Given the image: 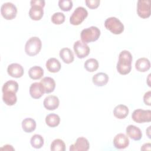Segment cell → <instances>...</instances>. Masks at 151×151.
Listing matches in <instances>:
<instances>
[{"label":"cell","instance_id":"cell-29","mask_svg":"<svg viewBox=\"0 0 151 151\" xmlns=\"http://www.w3.org/2000/svg\"><path fill=\"white\" fill-rule=\"evenodd\" d=\"M18 90V84L14 80H9L6 81L2 86V92L6 91H11L17 93Z\"/></svg>","mask_w":151,"mask_h":151},{"label":"cell","instance_id":"cell-16","mask_svg":"<svg viewBox=\"0 0 151 151\" xmlns=\"http://www.w3.org/2000/svg\"><path fill=\"white\" fill-rule=\"evenodd\" d=\"M29 11V16L32 19L35 21L40 20L42 18L44 15L43 7L41 6L32 5Z\"/></svg>","mask_w":151,"mask_h":151},{"label":"cell","instance_id":"cell-32","mask_svg":"<svg viewBox=\"0 0 151 151\" xmlns=\"http://www.w3.org/2000/svg\"><path fill=\"white\" fill-rule=\"evenodd\" d=\"M73 5V1L71 0H60L58 1V6L63 11H69Z\"/></svg>","mask_w":151,"mask_h":151},{"label":"cell","instance_id":"cell-3","mask_svg":"<svg viewBox=\"0 0 151 151\" xmlns=\"http://www.w3.org/2000/svg\"><path fill=\"white\" fill-rule=\"evenodd\" d=\"M42 42L41 40L37 37L30 38L25 45V51L29 56H34L39 53L41 49Z\"/></svg>","mask_w":151,"mask_h":151},{"label":"cell","instance_id":"cell-9","mask_svg":"<svg viewBox=\"0 0 151 151\" xmlns=\"http://www.w3.org/2000/svg\"><path fill=\"white\" fill-rule=\"evenodd\" d=\"M137 12L142 18H149L150 15V4L149 0H139L137 4Z\"/></svg>","mask_w":151,"mask_h":151},{"label":"cell","instance_id":"cell-25","mask_svg":"<svg viewBox=\"0 0 151 151\" xmlns=\"http://www.w3.org/2000/svg\"><path fill=\"white\" fill-rule=\"evenodd\" d=\"M29 77L33 80H38L41 78L44 75L43 69L37 65L31 67L28 71Z\"/></svg>","mask_w":151,"mask_h":151},{"label":"cell","instance_id":"cell-19","mask_svg":"<svg viewBox=\"0 0 151 151\" xmlns=\"http://www.w3.org/2000/svg\"><path fill=\"white\" fill-rule=\"evenodd\" d=\"M129 112L128 107L124 104H119L116 106L113 110L114 117L119 119H123L127 117Z\"/></svg>","mask_w":151,"mask_h":151},{"label":"cell","instance_id":"cell-34","mask_svg":"<svg viewBox=\"0 0 151 151\" xmlns=\"http://www.w3.org/2000/svg\"><path fill=\"white\" fill-rule=\"evenodd\" d=\"M150 96H151V91H148L147 92L145 93L143 96V101L145 104L147 106H151V101H150Z\"/></svg>","mask_w":151,"mask_h":151},{"label":"cell","instance_id":"cell-31","mask_svg":"<svg viewBox=\"0 0 151 151\" xmlns=\"http://www.w3.org/2000/svg\"><path fill=\"white\" fill-rule=\"evenodd\" d=\"M65 21V15L62 12H55L51 17V21L56 25L63 24Z\"/></svg>","mask_w":151,"mask_h":151},{"label":"cell","instance_id":"cell-5","mask_svg":"<svg viewBox=\"0 0 151 151\" xmlns=\"http://www.w3.org/2000/svg\"><path fill=\"white\" fill-rule=\"evenodd\" d=\"M88 12L83 6L77 7L73 12L70 18V22L73 25H80L87 17Z\"/></svg>","mask_w":151,"mask_h":151},{"label":"cell","instance_id":"cell-11","mask_svg":"<svg viewBox=\"0 0 151 151\" xmlns=\"http://www.w3.org/2000/svg\"><path fill=\"white\" fill-rule=\"evenodd\" d=\"M113 145L116 149H123L129 146V139L124 134L119 133L114 137Z\"/></svg>","mask_w":151,"mask_h":151},{"label":"cell","instance_id":"cell-35","mask_svg":"<svg viewBox=\"0 0 151 151\" xmlns=\"http://www.w3.org/2000/svg\"><path fill=\"white\" fill-rule=\"evenodd\" d=\"M31 5H37L39 6H41L43 8L45 6V1L44 0H32L30 1Z\"/></svg>","mask_w":151,"mask_h":151},{"label":"cell","instance_id":"cell-20","mask_svg":"<svg viewBox=\"0 0 151 151\" xmlns=\"http://www.w3.org/2000/svg\"><path fill=\"white\" fill-rule=\"evenodd\" d=\"M47 69L51 73H57L61 69V64L55 58H50L46 62Z\"/></svg>","mask_w":151,"mask_h":151},{"label":"cell","instance_id":"cell-36","mask_svg":"<svg viewBox=\"0 0 151 151\" xmlns=\"http://www.w3.org/2000/svg\"><path fill=\"white\" fill-rule=\"evenodd\" d=\"M150 146H151V144L150 143H145V144L143 145V146H142L141 150H150V149H151Z\"/></svg>","mask_w":151,"mask_h":151},{"label":"cell","instance_id":"cell-18","mask_svg":"<svg viewBox=\"0 0 151 151\" xmlns=\"http://www.w3.org/2000/svg\"><path fill=\"white\" fill-rule=\"evenodd\" d=\"M109 76L107 74L104 73H98L93 76L92 78L93 83L96 86H105L109 81Z\"/></svg>","mask_w":151,"mask_h":151},{"label":"cell","instance_id":"cell-4","mask_svg":"<svg viewBox=\"0 0 151 151\" xmlns=\"http://www.w3.org/2000/svg\"><path fill=\"white\" fill-rule=\"evenodd\" d=\"M105 28L114 34H120L124 31V25L116 17H109L104 21Z\"/></svg>","mask_w":151,"mask_h":151},{"label":"cell","instance_id":"cell-33","mask_svg":"<svg viewBox=\"0 0 151 151\" xmlns=\"http://www.w3.org/2000/svg\"><path fill=\"white\" fill-rule=\"evenodd\" d=\"M86 5L90 9H95L99 6L100 0H86Z\"/></svg>","mask_w":151,"mask_h":151},{"label":"cell","instance_id":"cell-17","mask_svg":"<svg viewBox=\"0 0 151 151\" xmlns=\"http://www.w3.org/2000/svg\"><path fill=\"white\" fill-rule=\"evenodd\" d=\"M42 84L45 93H50L52 92L55 87V82L54 80L50 77H45L40 81Z\"/></svg>","mask_w":151,"mask_h":151},{"label":"cell","instance_id":"cell-26","mask_svg":"<svg viewBox=\"0 0 151 151\" xmlns=\"http://www.w3.org/2000/svg\"><path fill=\"white\" fill-rule=\"evenodd\" d=\"M60 122V118L58 114L51 113L48 114L45 117L46 124L51 127L57 126Z\"/></svg>","mask_w":151,"mask_h":151},{"label":"cell","instance_id":"cell-12","mask_svg":"<svg viewBox=\"0 0 151 151\" xmlns=\"http://www.w3.org/2000/svg\"><path fill=\"white\" fill-rule=\"evenodd\" d=\"M8 74L15 78L21 77L24 74V68L22 66L18 63H12L8 65L7 68Z\"/></svg>","mask_w":151,"mask_h":151},{"label":"cell","instance_id":"cell-14","mask_svg":"<svg viewBox=\"0 0 151 151\" xmlns=\"http://www.w3.org/2000/svg\"><path fill=\"white\" fill-rule=\"evenodd\" d=\"M60 104L58 98L54 95H49L47 96L44 101L43 104L44 107L48 110H54L56 109Z\"/></svg>","mask_w":151,"mask_h":151},{"label":"cell","instance_id":"cell-13","mask_svg":"<svg viewBox=\"0 0 151 151\" xmlns=\"http://www.w3.org/2000/svg\"><path fill=\"white\" fill-rule=\"evenodd\" d=\"M44 93L45 91L41 83L35 82L31 84L29 87V94L33 99H38Z\"/></svg>","mask_w":151,"mask_h":151},{"label":"cell","instance_id":"cell-27","mask_svg":"<svg viewBox=\"0 0 151 151\" xmlns=\"http://www.w3.org/2000/svg\"><path fill=\"white\" fill-rule=\"evenodd\" d=\"M30 143L33 147L35 149H40L44 145V138L41 135L35 134L31 137Z\"/></svg>","mask_w":151,"mask_h":151},{"label":"cell","instance_id":"cell-8","mask_svg":"<svg viewBox=\"0 0 151 151\" xmlns=\"http://www.w3.org/2000/svg\"><path fill=\"white\" fill-rule=\"evenodd\" d=\"M73 49L76 55L79 58H85L89 54L90 51L88 45L86 42L80 40H78L74 42Z\"/></svg>","mask_w":151,"mask_h":151},{"label":"cell","instance_id":"cell-7","mask_svg":"<svg viewBox=\"0 0 151 151\" xmlns=\"http://www.w3.org/2000/svg\"><path fill=\"white\" fill-rule=\"evenodd\" d=\"M1 12L5 19L11 20L16 17L17 9L14 4L8 2L4 3L2 5L1 7Z\"/></svg>","mask_w":151,"mask_h":151},{"label":"cell","instance_id":"cell-21","mask_svg":"<svg viewBox=\"0 0 151 151\" xmlns=\"http://www.w3.org/2000/svg\"><path fill=\"white\" fill-rule=\"evenodd\" d=\"M150 63L149 60L145 57L139 58L135 63L136 69L140 72H145L149 70Z\"/></svg>","mask_w":151,"mask_h":151},{"label":"cell","instance_id":"cell-30","mask_svg":"<svg viewBox=\"0 0 151 151\" xmlns=\"http://www.w3.org/2000/svg\"><path fill=\"white\" fill-rule=\"evenodd\" d=\"M65 145L64 141L60 139L54 140L51 144V150L52 151H64Z\"/></svg>","mask_w":151,"mask_h":151},{"label":"cell","instance_id":"cell-10","mask_svg":"<svg viewBox=\"0 0 151 151\" xmlns=\"http://www.w3.org/2000/svg\"><path fill=\"white\" fill-rule=\"evenodd\" d=\"M90 144L88 140L83 137L77 139L74 144L70 147V151H87L89 149Z\"/></svg>","mask_w":151,"mask_h":151},{"label":"cell","instance_id":"cell-24","mask_svg":"<svg viewBox=\"0 0 151 151\" xmlns=\"http://www.w3.org/2000/svg\"><path fill=\"white\" fill-rule=\"evenodd\" d=\"M22 127L26 133H31L36 128V122L32 118H26L22 122Z\"/></svg>","mask_w":151,"mask_h":151},{"label":"cell","instance_id":"cell-1","mask_svg":"<svg viewBox=\"0 0 151 151\" xmlns=\"http://www.w3.org/2000/svg\"><path fill=\"white\" fill-rule=\"evenodd\" d=\"M133 60L132 54L127 50L120 52L119 55V60L117 63V70L122 75L129 74L132 69V62Z\"/></svg>","mask_w":151,"mask_h":151},{"label":"cell","instance_id":"cell-22","mask_svg":"<svg viewBox=\"0 0 151 151\" xmlns=\"http://www.w3.org/2000/svg\"><path fill=\"white\" fill-rule=\"evenodd\" d=\"M60 57L66 64L71 63L74 61V54L68 48H63L60 51Z\"/></svg>","mask_w":151,"mask_h":151},{"label":"cell","instance_id":"cell-2","mask_svg":"<svg viewBox=\"0 0 151 151\" xmlns=\"http://www.w3.org/2000/svg\"><path fill=\"white\" fill-rule=\"evenodd\" d=\"M100 34V30L99 28L97 27L91 26L83 29L80 34V37L82 41L88 43L97 40Z\"/></svg>","mask_w":151,"mask_h":151},{"label":"cell","instance_id":"cell-15","mask_svg":"<svg viewBox=\"0 0 151 151\" xmlns=\"http://www.w3.org/2000/svg\"><path fill=\"white\" fill-rule=\"evenodd\" d=\"M127 135L134 140H139L142 137V133L141 130L136 126L130 124L126 129Z\"/></svg>","mask_w":151,"mask_h":151},{"label":"cell","instance_id":"cell-28","mask_svg":"<svg viewBox=\"0 0 151 151\" xmlns=\"http://www.w3.org/2000/svg\"><path fill=\"white\" fill-rule=\"evenodd\" d=\"M84 68L89 72H93L97 70L99 67V62L95 58H90L84 63Z\"/></svg>","mask_w":151,"mask_h":151},{"label":"cell","instance_id":"cell-37","mask_svg":"<svg viewBox=\"0 0 151 151\" xmlns=\"http://www.w3.org/2000/svg\"><path fill=\"white\" fill-rule=\"evenodd\" d=\"M3 149H5V150H15L12 146L11 145H5L3 147H1V150H3Z\"/></svg>","mask_w":151,"mask_h":151},{"label":"cell","instance_id":"cell-23","mask_svg":"<svg viewBox=\"0 0 151 151\" xmlns=\"http://www.w3.org/2000/svg\"><path fill=\"white\" fill-rule=\"evenodd\" d=\"M2 93V100L6 105L13 106L16 103L17 101L16 93L11 91H6Z\"/></svg>","mask_w":151,"mask_h":151},{"label":"cell","instance_id":"cell-6","mask_svg":"<svg viewBox=\"0 0 151 151\" xmlns=\"http://www.w3.org/2000/svg\"><path fill=\"white\" fill-rule=\"evenodd\" d=\"M132 118L136 123H142L151 121V110L136 109L132 114Z\"/></svg>","mask_w":151,"mask_h":151}]
</instances>
